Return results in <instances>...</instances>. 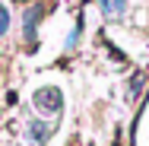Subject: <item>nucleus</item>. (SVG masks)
<instances>
[{
    "label": "nucleus",
    "mask_w": 149,
    "mask_h": 146,
    "mask_svg": "<svg viewBox=\"0 0 149 146\" xmlns=\"http://www.w3.org/2000/svg\"><path fill=\"white\" fill-rule=\"evenodd\" d=\"M35 105H38V111H51V115H57L60 108H63V98H60L57 89H38L35 92Z\"/></svg>",
    "instance_id": "obj_1"
},
{
    "label": "nucleus",
    "mask_w": 149,
    "mask_h": 146,
    "mask_svg": "<svg viewBox=\"0 0 149 146\" xmlns=\"http://www.w3.org/2000/svg\"><path fill=\"white\" fill-rule=\"evenodd\" d=\"M29 130H32V137H35V143H45V140H48V133H51V130H48V124H41V121H35Z\"/></svg>",
    "instance_id": "obj_2"
},
{
    "label": "nucleus",
    "mask_w": 149,
    "mask_h": 146,
    "mask_svg": "<svg viewBox=\"0 0 149 146\" xmlns=\"http://www.w3.org/2000/svg\"><path fill=\"white\" fill-rule=\"evenodd\" d=\"M98 3H102V10L108 16H118L120 10H124V0H98Z\"/></svg>",
    "instance_id": "obj_3"
},
{
    "label": "nucleus",
    "mask_w": 149,
    "mask_h": 146,
    "mask_svg": "<svg viewBox=\"0 0 149 146\" xmlns=\"http://www.w3.org/2000/svg\"><path fill=\"white\" fill-rule=\"evenodd\" d=\"M10 29V13H6V6H0V35Z\"/></svg>",
    "instance_id": "obj_4"
}]
</instances>
